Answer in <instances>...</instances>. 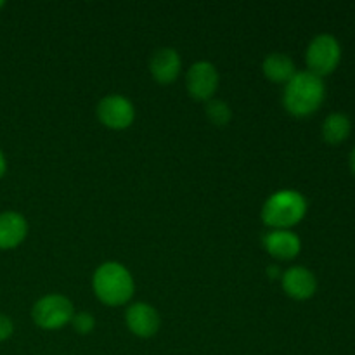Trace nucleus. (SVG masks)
<instances>
[{"label": "nucleus", "mask_w": 355, "mask_h": 355, "mask_svg": "<svg viewBox=\"0 0 355 355\" xmlns=\"http://www.w3.org/2000/svg\"><path fill=\"white\" fill-rule=\"evenodd\" d=\"M326 99L324 80L311 71H297V75L284 85L283 106L291 116L309 118L319 111Z\"/></svg>", "instance_id": "nucleus-1"}, {"label": "nucleus", "mask_w": 355, "mask_h": 355, "mask_svg": "<svg viewBox=\"0 0 355 355\" xmlns=\"http://www.w3.org/2000/svg\"><path fill=\"white\" fill-rule=\"evenodd\" d=\"M94 295L107 307H121L132 300L135 281L130 270L120 262H103L92 276Z\"/></svg>", "instance_id": "nucleus-2"}, {"label": "nucleus", "mask_w": 355, "mask_h": 355, "mask_svg": "<svg viewBox=\"0 0 355 355\" xmlns=\"http://www.w3.org/2000/svg\"><path fill=\"white\" fill-rule=\"evenodd\" d=\"M309 210L307 198L297 189H279L263 203L260 217L270 229H293L305 218Z\"/></svg>", "instance_id": "nucleus-3"}, {"label": "nucleus", "mask_w": 355, "mask_h": 355, "mask_svg": "<svg viewBox=\"0 0 355 355\" xmlns=\"http://www.w3.org/2000/svg\"><path fill=\"white\" fill-rule=\"evenodd\" d=\"M305 62L307 71L319 78L333 75L342 62V45L338 38L331 33H321L312 38L305 51Z\"/></svg>", "instance_id": "nucleus-4"}, {"label": "nucleus", "mask_w": 355, "mask_h": 355, "mask_svg": "<svg viewBox=\"0 0 355 355\" xmlns=\"http://www.w3.org/2000/svg\"><path fill=\"white\" fill-rule=\"evenodd\" d=\"M75 315V307L68 297L59 293L45 295L38 298L31 309V318L33 322L42 329L47 331H55V329L64 328L69 324Z\"/></svg>", "instance_id": "nucleus-5"}, {"label": "nucleus", "mask_w": 355, "mask_h": 355, "mask_svg": "<svg viewBox=\"0 0 355 355\" xmlns=\"http://www.w3.org/2000/svg\"><path fill=\"white\" fill-rule=\"evenodd\" d=\"M97 118L110 130H127L135 120V106L121 94H110L97 104Z\"/></svg>", "instance_id": "nucleus-6"}, {"label": "nucleus", "mask_w": 355, "mask_h": 355, "mask_svg": "<svg viewBox=\"0 0 355 355\" xmlns=\"http://www.w3.org/2000/svg\"><path fill=\"white\" fill-rule=\"evenodd\" d=\"M218 83H220V75L217 66L210 61H196L186 73L187 94L200 103H208L214 99Z\"/></svg>", "instance_id": "nucleus-7"}, {"label": "nucleus", "mask_w": 355, "mask_h": 355, "mask_svg": "<svg viewBox=\"0 0 355 355\" xmlns=\"http://www.w3.org/2000/svg\"><path fill=\"white\" fill-rule=\"evenodd\" d=\"M125 322L128 331L137 338H153L162 328L159 312L146 302H134L125 312Z\"/></svg>", "instance_id": "nucleus-8"}, {"label": "nucleus", "mask_w": 355, "mask_h": 355, "mask_svg": "<svg viewBox=\"0 0 355 355\" xmlns=\"http://www.w3.org/2000/svg\"><path fill=\"white\" fill-rule=\"evenodd\" d=\"M281 286L284 293L293 300H311L318 293V277L307 267L293 266L283 272Z\"/></svg>", "instance_id": "nucleus-9"}, {"label": "nucleus", "mask_w": 355, "mask_h": 355, "mask_svg": "<svg viewBox=\"0 0 355 355\" xmlns=\"http://www.w3.org/2000/svg\"><path fill=\"white\" fill-rule=\"evenodd\" d=\"M263 248L276 260H295L302 252L300 236L290 229H270L263 234Z\"/></svg>", "instance_id": "nucleus-10"}, {"label": "nucleus", "mask_w": 355, "mask_h": 355, "mask_svg": "<svg viewBox=\"0 0 355 355\" xmlns=\"http://www.w3.org/2000/svg\"><path fill=\"white\" fill-rule=\"evenodd\" d=\"M149 71L159 85H172L182 71V59L180 54L172 47H162L151 55Z\"/></svg>", "instance_id": "nucleus-11"}, {"label": "nucleus", "mask_w": 355, "mask_h": 355, "mask_svg": "<svg viewBox=\"0 0 355 355\" xmlns=\"http://www.w3.org/2000/svg\"><path fill=\"white\" fill-rule=\"evenodd\" d=\"M28 236V220L19 211H0V252L23 245Z\"/></svg>", "instance_id": "nucleus-12"}, {"label": "nucleus", "mask_w": 355, "mask_h": 355, "mask_svg": "<svg viewBox=\"0 0 355 355\" xmlns=\"http://www.w3.org/2000/svg\"><path fill=\"white\" fill-rule=\"evenodd\" d=\"M262 71L267 80L272 83H283L286 85L295 75H297V66L295 61L284 52H272L267 54L262 62Z\"/></svg>", "instance_id": "nucleus-13"}, {"label": "nucleus", "mask_w": 355, "mask_h": 355, "mask_svg": "<svg viewBox=\"0 0 355 355\" xmlns=\"http://www.w3.org/2000/svg\"><path fill=\"white\" fill-rule=\"evenodd\" d=\"M321 134L326 144L340 146L352 134V121L345 113H340V111L329 113L322 121Z\"/></svg>", "instance_id": "nucleus-14"}, {"label": "nucleus", "mask_w": 355, "mask_h": 355, "mask_svg": "<svg viewBox=\"0 0 355 355\" xmlns=\"http://www.w3.org/2000/svg\"><path fill=\"white\" fill-rule=\"evenodd\" d=\"M205 114H207L208 120L215 125V127H225L229 125V121L232 120V111L229 107V104L225 101L220 99H210L205 106Z\"/></svg>", "instance_id": "nucleus-15"}, {"label": "nucleus", "mask_w": 355, "mask_h": 355, "mask_svg": "<svg viewBox=\"0 0 355 355\" xmlns=\"http://www.w3.org/2000/svg\"><path fill=\"white\" fill-rule=\"evenodd\" d=\"M69 324L73 326L78 335H89L92 333V329L96 328V318H94L90 312H75L71 322Z\"/></svg>", "instance_id": "nucleus-16"}, {"label": "nucleus", "mask_w": 355, "mask_h": 355, "mask_svg": "<svg viewBox=\"0 0 355 355\" xmlns=\"http://www.w3.org/2000/svg\"><path fill=\"white\" fill-rule=\"evenodd\" d=\"M14 333V322L7 314L0 312V343L7 342Z\"/></svg>", "instance_id": "nucleus-17"}, {"label": "nucleus", "mask_w": 355, "mask_h": 355, "mask_svg": "<svg viewBox=\"0 0 355 355\" xmlns=\"http://www.w3.org/2000/svg\"><path fill=\"white\" fill-rule=\"evenodd\" d=\"M267 276H269L270 279H281L283 272H281V269L277 266H269L267 267Z\"/></svg>", "instance_id": "nucleus-18"}, {"label": "nucleus", "mask_w": 355, "mask_h": 355, "mask_svg": "<svg viewBox=\"0 0 355 355\" xmlns=\"http://www.w3.org/2000/svg\"><path fill=\"white\" fill-rule=\"evenodd\" d=\"M6 173H7V158L6 155H3L2 149H0V179H2Z\"/></svg>", "instance_id": "nucleus-19"}, {"label": "nucleus", "mask_w": 355, "mask_h": 355, "mask_svg": "<svg viewBox=\"0 0 355 355\" xmlns=\"http://www.w3.org/2000/svg\"><path fill=\"white\" fill-rule=\"evenodd\" d=\"M349 165H350V170H352V173L355 175V146L352 149V153H350V158H349Z\"/></svg>", "instance_id": "nucleus-20"}, {"label": "nucleus", "mask_w": 355, "mask_h": 355, "mask_svg": "<svg viewBox=\"0 0 355 355\" xmlns=\"http://www.w3.org/2000/svg\"><path fill=\"white\" fill-rule=\"evenodd\" d=\"M3 6H6V2H3V0H0V9H2Z\"/></svg>", "instance_id": "nucleus-21"}]
</instances>
